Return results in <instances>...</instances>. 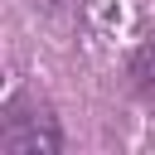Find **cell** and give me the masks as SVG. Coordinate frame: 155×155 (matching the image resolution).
I'll list each match as a JSON object with an SVG mask.
<instances>
[{
	"label": "cell",
	"mask_w": 155,
	"mask_h": 155,
	"mask_svg": "<svg viewBox=\"0 0 155 155\" xmlns=\"http://www.w3.org/2000/svg\"><path fill=\"white\" fill-rule=\"evenodd\" d=\"M63 126L34 92H10L0 107V155H63Z\"/></svg>",
	"instance_id": "6da1fadb"
},
{
	"label": "cell",
	"mask_w": 155,
	"mask_h": 155,
	"mask_svg": "<svg viewBox=\"0 0 155 155\" xmlns=\"http://www.w3.org/2000/svg\"><path fill=\"white\" fill-rule=\"evenodd\" d=\"M126 87L136 92V102L155 107V34L131 48V58H126Z\"/></svg>",
	"instance_id": "7a4b0ae2"
}]
</instances>
